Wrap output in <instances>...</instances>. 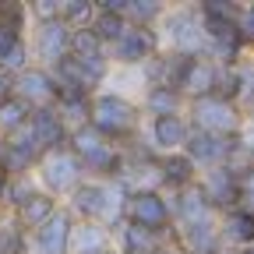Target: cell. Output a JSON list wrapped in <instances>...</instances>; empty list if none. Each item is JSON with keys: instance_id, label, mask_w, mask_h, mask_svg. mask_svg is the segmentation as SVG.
<instances>
[{"instance_id": "obj_1", "label": "cell", "mask_w": 254, "mask_h": 254, "mask_svg": "<svg viewBox=\"0 0 254 254\" xmlns=\"http://www.w3.org/2000/svg\"><path fill=\"white\" fill-rule=\"evenodd\" d=\"M134 215H138L141 222H152V226H159V222L166 219V212H163V205H159V198H152V194H141V198H138Z\"/></svg>"}, {"instance_id": "obj_2", "label": "cell", "mask_w": 254, "mask_h": 254, "mask_svg": "<svg viewBox=\"0 0 254 254\" xmlns=\"http://www.w3.org/2000/svg\"><path fill=\"white\" fill-rule=\"evenodd\" d=\"M194 152L198 155H208V159H219V155H226V145H222L219 138H212V134H201L198 145H194Z\"/></svg>"}, {"instance_id": "obj_3", "label": "cell", "mask_w": 254, "mask_h": 254, "mask_svg": "<svg viewBox=\"0 0 254 254\" xmlns=\"http://www.w3.org/2000/svg\"><path fill=\"white\" fill-rule=\"evenodd\" d=\"M233 237H240V240H251L254 237V219L251 215H237L233 219Z\"/></svg>"}, {"instance_id": "obj_4", "label": "cell", "mask_w": 254, "mask_h": 254, "mask_svg": "<svg viewBox=\"0 0 254 254\" xmlns=\"http://www.w3.org/2000/svg\"><path fill=\"white\" fill-rule=\"evenodd\" d=\"M159 138H163V141H177L180 138V124L173 117H163V120H159Z\"/></svg>"}, {"instance_id": "obj_5", "label": "cell", "mask_w": 254, "mask_h": 254, "mask_svg": "<svg viewBox=\"0 0 254 254\" xmlns=\"http://www.w3.org/2000/svg\"><path fill=\"white\" fill-rule=\"evenodd\" d=\"M99 28H103V36H120V21L113 14H103L99 18Z\"/></svg>"}, {"instance_id": "obj_6", "label": "cell", "mask_w": 254, "mask_h": 254, "mask_svg": "<svg viewBox=\"0 0 254 254\" xmlns=\"http://www.w3.org/2000/svg\"><path fill=\"white\" fill-rule=\"evenodd\" d=\"M240 187H244V198H247V201L254 205V170H251V173L244 177V184H240Z\"/></svg>"}, {"instance_id": "obj_7", "label": "cell", "mask_w": 254, "mask_h": 254, "mask_svg": "<svg viewBox=\"0 0 254 254\" xmlns=\"http://www.w3.org/2000/svg\"><path fill=\"white\" fill-rule=\"evenodd\" d=\"M141 50H145V39H127V46H124V53H127V57H138Z\"/></svg>"}, {"instance_id": "obj_8", "label": "cell", "mask_w": 254, "mask_h": 254, "mask_svg": "<svg viewBox=\"0 0 254 254\" xmlns=\"http://www.w3.org/2000/svg\"><path fill=\"white\" fill-rule=\"evenodd\" d=\"M244 36L247 39H254V7L247 11V18H244Z\"/></svg>"}, {"instance_id": "obj_9", "label": "cell", "mask_w": 254, "mask_h": 254, "mask_svg": "<svg viewBox=\"0 0 254 254\" xmlns=\"http://www.w3.org/2000/svg\"><path fill=\"white\" fill-rule=\"evenodd\" d=\"M0 170H4V166H0Z\"/></svg>"}]
</instances>
